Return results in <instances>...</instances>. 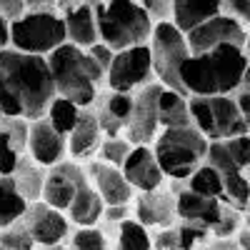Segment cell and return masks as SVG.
Wrapping results in <instances>:
<instances>
[{
    "mask_svg": "<svg viewBox=\"0 0 250 250\" xmlns=\"http://www.w3.org/2000/svg\"><path fill=\"white\" fill-rule=\"evenodd\" d=\"M55 98L48 60L5 48L0 53V115L28 123L45 118Z\"/></svg>",
    "mask_w": 250,
    "mask_h": 250,
    "instance_id": "cell-1",
    "label": "cell"
},
{
    "mask_svg": "<svg viewBox=\"0 0 250 250\" xmlns=\"http://www.w3.org/2000/svg\"><path fill=\"white\" fill-rule=\"evenodd\" d=\"M248 80L245 48L223 45L203 55H190L180 68V88L188 98L233 95Z\"/></svg>",
    "mask_w": 250,
    "mask_h": 250,
    "instance_id": "cell-2",
    "label": "cell"
},
{
    "mask_svg": "<svg viewBox=\"0 0 250 250\" xmlns=\"http://www.w3.org/2000/svg\"><path fill=\"white\" fill-rule=\"evenodd\" d=\"M48 70L53 78V88L58 98L70 100L75 108H93L98 100V83L105 78L93 58L85 50H78L73 45H60L48 58Z\"/></svg>",
    "mask_w": 250,
    "mask_h": 250,
    "instance_id": "cell-3",
    "label": "cell"
},
{
    "mask_svg": "<svg viewBox=\"0 0 250 250\" xmlns=\"http://www.w3.org/2000/svg\"><path fill=\"white\" fill-rule=\"evenodd\" d=\"M98 43L110 48L113 53L148 45L153 23L145 15L140 3L133 0H110V3H93Z\"/></svg>",
    "mask_w": 250,
    "mask_h": 250,
    "instance_id": "cell-4",
    "label": "cell"
},
{
    "mask_svg": "<svg viewBox=\"0 0 250 250\" xmlns=\"http://www.w3.org/2000/svg\"><path fill=\"white\" fill-rule=\"evenodd\" d=\"M150 150L163 178L170 180H188L200 165L205 163L208 140L193 128H168L160 130L150 143Z\"/></svg>",
    "mask_w": 250,
    "mask_h": 250,
    "instance_id": "cell-5",
    "label": "cell"
},
{
    "mask_svg": "<svg viewBox=\"0 0 250 250\" xmlns=\"http://www.w3.org/2000/svg\"><path fill=\"white\" fill-rule=\"evenodd\" d=\"M188 115H190V125L208 143L248 135L250 128V123L238 113L233 95L188 98Z\"/></svg>",
    "mask_w": 250,
    "mask_h": 250,
    "instance_id": "cell-6",
    "label": "cell"
},
{
    "mask_svg": "<svg viewBox=\"0 0 250 250\" xmlns=\"http://www.w3.org/2000/svg\"><path fill=\"white\" fill-rule=\"evenodd\" d=\"M148 50H150L153 78H158V85H163L165 90L185 95L183 88H180V68H183V62L190 58V50L185 45V35L173 23L153 25Z\"/></svg>",
    "mask_w": 250,
    "mask_h": 250,
    "instance_id": "cell-7",
    "label": "cell"
},
{
    "mask_svg": "<svg viewBox=\"0 0 250 250\" xmlns=\"http://www.w3.org/2000/svg\"><path fill=\"white\" fill-rule=\"evenodd\" d=\"M60 45H65V28L58 13H25L10 23V50L48 58Z\"/></svg>",
    "mask_w": 250,
    "mask_h": 250,
    "instance_id": "cell-8",
    "label": "cell"
},
{
    "mask_svg": "<svg viewBox=\"0 0 250 250\" xmlns=\"http://www.w3.org/2000/svg\"><path fill=\"white\" fill-rule=\"evenodd\" d=\"M103 80L110 88V93H120V95H135L140 88L150 85L153 65H150L148 45H138V48L115 53Z\"/></svg>",
    "mask_w": 250,
    "mask_h": 250,
    "instance_id": "cell-9",
    "label": "cell"
},
{
    "mask_svg": "<svg viewBox=\"0 0 250 250\" xmlns=\"http://www.w3.org/2000/svg\"><path fill=\"white\" fill-rule=\"evenodd\" d=\"M163 85L150 83V85L140 88L133 95V108L130 115L125 120V140H128L133 148L135 145H150L155 140V135L160 133L158 125V95H160Z\"/></svg>",
    "mask_w": 250,
    "mask_h": 250,
    "instance_id": "cell-10",
    "label": "cell"
},
{
    "mask_svg": "<svg viewBox=\"0 0 250 250\" xmlns=\"http://www.w3.org/2000/svg\"><path fill=\"white\" fill-rule=\"evenodd\" d=\"M185 45L190 50V55H203V53H210L215 48H223V45L248 48V30L220 13V15L210 18L208 23H203L200 28L188 33Z\"/></svg>",
    "mask_w": 250,
    "mask_h": 250,
    "instance_id": "cell-11",
    "label": "cell"
},
{
    "mask_svg": "<svg viewBox=\"0 0 250 250\" xmlns=\"http://www.w3.org/2000/svg\"><path fill=\"white\" fill-rule=\"evenodd\" d=\"M85 180V170L80 168L73 160H62L55 168L45 170V180H43V193H40V203L53 208V210L62 213L70 208L78 185Z\"/></svg>",
    "mask_w": 250,
    "mask_h": 250,
    "instance_id": "cell-12",
    "label": "cell"
},
{
    "mask_svg": "<svg viewBox=\"0 0 250 250\" xmlns=\"http://www.w3.org/2000/svg\"><path fill=\"white\" fill-rule=\"evenodd\" d=\"M25 225V230L33 240L35 248H50V245H62V240L70 238V223L68 218L53 210L43 203L28 205L25 218L20 220Z\"/></svg>",
    "mask_w": 250,
    "mask_h": 250,
    "instance_id": "cell-13",
    "label": "cell"
},
{
    "mask_svg": "<svg viewBox=\"0 0 250 250\" xmlns=\"http://www.w3.org/2000/svg\"><path fill=\"white\" fill-rule=\"evenodd\" d=\"M58 15L62 18V28H65V43L88 50L98 43V25H95V13L93 3H55Z\"/></svg>",
    "mask_w": 250,
    "mask_h": 250,
    "instance_id": "cell-14",
    "label": "cell"
},
{
    "mask_svg": "<svg viewBox=\"0 0 250 250\" xmlns=\"http://www.w3.org/2000/svg\"><path fill=\"white\" fill-rule=\"evenodd\" d=\"M25 150H28V158L35 165H40L43 170H50V168L62 163V158L68 153V145H65V138L58 135L48 125L45 118H40V120H33L30 128H28Z\"/></svg>",
    "mask_w": 250,
    "mask_h": 250,
    "instance_id": "cell-15",
    "label": "cell"
},
{
    "mask_svg": "<svg viewBox=\"0 0 250 250\" xmlns=\"http://www.w3.org/2000/svg\"><path fill=\"white\" fill-rule=\"evenodd\" d=\"M120 173H123L125 183H128L133 190H140V193L160 190L163 183H165L150 145H135V148L130 150V155L125 158Z\"/></svg>",
    "mask_w": 250,
    "mask_h": 250,
    "instance_id": "cell-16",
    "label": "cell"
},
{
    "mask_svg": "<svg viewBox=\"0 0 250 250\" xmlns=\"http://www.w3.org/2000/svg\"><path fill=\"white\" fill-rule=\"evenodd\" d=\"M88 183L93 185V190L98 193V198L103 200V205H128L135 198V190L125 183L123 173L118 168H110V165L100 163V160H90L88 165Z\"/></svg>",
    "mask_w": 250,
    "mask_h": 250,
    "instance_id": "cell-17",
    "label": "cell"
},
{
    "mask_svg": "<svg viewBox=\"0 0 250 250\" xmlns=\"http://www.w3.org/2000/svg\"><path fill=\"white\" fill-rule=\"evenodd\" d=\"M223 213V203L213 198H203L190 190H180L175 195V215L183 218L188 225L200 228V230H210L215 223L220 220Z\"/></svg>",
    "mask_w": 250,
    "mask_h": 250,
    "instance_id": "cell-18",
    "label": "cell"
},
{
    "mask_svg": "<svg viewBox=\"0 0 250 250\" xmlns=\"http://www.w3.org/2000/svg\"><path fill=\"white\" fill-rule=\"evenodd\" d=\"M135 215L143 228H170L175 215V195L165 190L140 193L135 200Z\"/></svg>",
    "mask_w": 250,
    "mask_h": 250,
    "instance_id": "cell-19",
    "label": "cell"
},
{
    "mask_svg": "<svg viewBox=\"0 0 250 250\" xmlns=\"http://www.w3.org/2000/svg\"><path fill=\"white\" fill-rule=\"evenodd\" d=\"M100 135L103 133H100V125H98V118H95L93 108H83L73 133L65 138V145H68V153H70L73 163L90 158L100 145Z\"/></svg>",
    "mask_w": 250,
    "mask_h": 250,
    "instance_id": "cell-20",
    "label": "cell"
},
{
    "mask_svg": "<svg viewBox=\"0 0 250 250\" xmlns=\"http://www.w3.org/2000/svg\"><path fill=\"white\" fill-rule=\"evenodd\" d=\"M215 15H220V0H173L170 23L188 35Z\"/></svg>",
    "mask_w": 250,
    "mask_h": 250,
    "instance_id": "cell-21",
    "label": "cell"
},
{
    "mask_svg": "<svg viewBox=\"0 0 250 250\" xmlns=\"http://www.w3.org/2000/svg\"><path fill=\"white\" fill-rule=\"evenodd\" d=\"M103 210H105V205H103V200L98 198V193L93 190V185L88 183V175L85 180H83L78 185L75 190V198L68 208V223L78 225V228H95V223L103 218Z\"/></svg>",
    "mask_w": 250,
    "mask_h": 250,
    "instance_id": "cell-22",
    "label": "cell"
},
{
    "mask_svg": "<svg viewBox=\"0 0 250 250\" xmlns=\"http://www.w3.org/2000/svg\"><path fill=\"white\" fill-rule=\"evenodd\" d=\"M13 183H15V190L23 195V200L28 205L40 203V193H43V180H45V170L35 165L30 158L20 155L15 170H13Z\"/></svg>",
    "mask_w": 250,
    "mask_h": 250,
    "instance_id": "cell-23",
    "label": "cell"
},
{
    "mask_svg": "<svg viewBox=\"0 0 250 250\" xmlns=\"http://www.w3.org/2000/svg\"><path fill=\"white\" fill-rule=\"evenodd\" d=\"M158 125L163 130H168V128H188V125H190L188 98L163 88L160 95H158Z\"/></svg>",
    "mask_w": 250,
    "mask_h": 250,
    "instance_id": "cell-24",
    "label": "cell"
},
{
    "mask_svg": "<svg viewBox=\"0 0 250 250\" xmlns=\"http://www.w3.org/2000/svg\"><path fill=\"white\" fill-rule=\"evenodd\" d=\"M28 203L15 190L13 178H0V230L15 225L25 218Z\"/></svg>",
    "mask_w": 250,
    "mask_h": 250,
    "instance_id": "cell-25",
    "label": "cell"
},
{
    "mask_svg": "<svg viewBox=\"0 0 250 250\" xmlns=\"http://www.w3.org/2000/svg\"><path fill=\"white\" fill-rule=\"evenodd\" d=\"M195 195H203V198H213V200H220V203H228L225 200V193H223V178L220 173H215L210 165H200V168L188 178V188Z\"/></svg>",
    "mask_w": 250,
    "mask_h": 250,
    "instance_id": "cell-26",
    "label": "cell"
},
{
    "mask_svg": "<svg viewBox=\"0 0 250 250\" xmlns=\"http://www.w3.org/2000/svg\"><path fill=\"white\" fill-rule=\"evenodd\" d=\"M78 115H80V108H75L70 100L65 98H53V103L48 105V113H45V120L48 125L62 138H68L75 128V123H78Z\"/></svg>",
    "mask_w": 250,
    "mask_h": 250,
    "instance_id": "cell-27",
    "label": "cell"
},
{
    "mask_svg": "<svg viewBox=\"0 0 250 250\" xmlns=\"http://www.w3.org/2000/svg\"><path fill=\"white\" fill-rule=\"evenodd\" d=\"M118 248L120 250H153L148 228H143L138 220H125L118 228Z\"/></svg>",
    "mask_w": 250,
    "mask_h": 250,
    "instance_id": "cell-28",
    "label": "cell"
},
{
    "mask_svg": "<svg viewBox=\"0 0 250 250\" xmlns=\"http://www.w3.org/2000/svg\"><path fill=\"white\" fill-rule=\"evenodd\" d=\"M223 193L228 205H235V210H245L248 208V198H250V183L245 173H230L223 175Z\"/></svg>",
    "mask_w": 250,
    "mask_h": 250,
    "instance_id": "cell-29",
    "label": "cell"
},
{
    "mask_svg": "<svg viewBox=\"0 0 250 250\" xmlns=\"http://www.w3.org/2000/svg\"><path fill=\"white\" fill-rule=\"evenodd\" d=\"M130 150H133V145L125 138H105V140H100V145H98V155H100L98 160L120 170L125 158L130 155Z\"/></svg>",
    "mask_w": 250,
    "mask_h": 250,
    "instance_id": "cell-30",
    "label": "cell"
},
{
    "mask_svg": "<svg viewBox=\"0 0 250 250\" xmlns=\"http://www.w3.org/2000/svg\"><path fill=\"white\" fill-rule=\"evenodd\" d=\"M70 250H110L100 228H78L70 235Z\"/></svg>",
    "mask_w": 250,
    "mask_h": 250,
    "instance_id": "cell-31",
    "label": "cell"
},
{
    "mask_svg": "<svg viewBox=\"0 0 250 250\" xmlns=\"http://www.w3.org/2000/svg\"><path fill=\"white\" fill-rule=\"evenodd\" d=\"M0 128L5 130V135L10 138L13 148L18 150V155L25 153V145H28V128L30 123L23 118H0Z\"/></svg>",
    "mask_w": 250,
    "mask_h": 250,
    "instance_id": "cell-32",
    "label": "cell"
},
{
    "mask_svg": "<svg viewBox=\"0 0 250 250\" xmlns=\"http://www.w3.org/2000/svg\"><path fill=\"white\" fill-rule=\"evenodd\" d=\"M0 248L5 250H33V240L25 230L23 223H15L10 228H5V230H0Z\"/></svg>",
    "mask_w": 250,
    "mask_h": 250,
    "instance_id": "cell-33",
    "label": "cell"
},
{
    "mask_svg": "<svg viewBox=\"0 0 250 250\" xmlns=\"http://www.w3.org/2000/svg\"><path fill=\"white\" fill-rule=\"evenodd\" d=\"M240 210H235V208H228V205H223V213H220V220L215 223V228H213V235H215V240H230L238 230H240Z\"/></svg>",
    "mask_w": 250,
    "mask_h": 250,
    "instance_id": "cell-34",
    "label": "cell"
},
{
    "mask_svg": "<svg viewBox=\"0 0 250 250\" xmlns=\"http://www.w3.org/2000/svg\"><path fill=\"white\" fill-rule=\"evenodd\" d=\"M223 145H225L228 155H230L233 165H235L240 173H245L248 165H250V138L248 135L230 138V140H223Z\"/></svg>",
    "mask_w": 250,
    "mask_h": 250,
    "instance_id": "cell-35",
    "label": "cell"
},
{
    "mask_svg": "<svg viewBox=\"0 0 250 250\" xmlns=\"http://www.w3.org/2000/svg\"><path fill=\"white\" fill-rule=\"evenodd\" d=\"M18 160H20L18 150L13 148V143L5 135V130L0 128V178H10L13 170H15V165H18Z\"/></svg>",
    "mask_w": 250,
    "mask_h": 250,
    "instance_id": "cell-36",
    "label": "cell"
},
{
    "mask_svg": "<svg viewBox=\"0 0 250 250\" xmlns=\"http://www.w3.org/2000/svg\"><path fill=\"white\" fill-rule=\"evenodd\" d=\"M145 15L153 25H160V23H170L173 18V0H145L140 3Z\"/></svg>",
    "mask_w": 250,
    "mask_h": 250,
    "instance_id": "cell-37",
    "label": "cell"
},
{
    "mask_svg": "<svg viewBox=\"0 0 250 250\" xmlns=\"http://www.w3.org/2000/svg\"><path fill=\"white\" fill-rule=\"evenodd\" d=\"M220 13L228 15L230 20H235L238 25H243L248 30V23H250V0H225V3H220Z\"/></svg>",
    "mask_w": 250,
    "mask_h": 250,
    "instance_id": "cell-38",
    "label": "cell"
},
{
    "mask_svg": "<svg viewBox=\"0 0 250 250\" xmlns=\"http://www.w3.org/2000/svg\"><path fill=\"white\" fill-rule=\"evenodd\" d=\"M155 250H180V240H178V228H163V230L150 238Z\"/></svg>",
    "mask_w": 250,
    "mask_h": 250,
    "instance_id": "cell-39",
    "label": "cell"
},
{
    "mask_svg": "<svg viewBox=\"0 0 250 250\" xmlns=\"http://www.w3.org/2000/svg\"><path fill=\"white\" fill-rule=\"evenodd\" d=\"M25 15V3L23 0H0V18L5 20V23H15Z\"/></svg>",
    "mask_w": 250,
    "mask_h": 250,
    "instance_id": "cell-40",
    "label": "cell"
},
{
    "mask_svg": "<svg viewBox=\"0 0 250 250\" xmlns=\"http://www.w3.org/2000/svg\"><path fill=\"white\" fill-rule=\"evenodd\" d=\"M85 53H88V55L93 58V62H95V65H98V68H100L103 73L108 70V65H110V60H113V55H115V53H113L110 48H105V45H103V43H95V45H93V48H88Z\"/></svg>",
    "mask_w": 250,
    "mask_h": 250,
    "instance_id": "cell-41",
    "label": "cell"
},
{
    "mask_svg": "<svg viewBox=\"0 0 250 250\" xmlns=\"http://www.w3.org/2000/svg\"><path fill=\"white\" fill-rule=\"evenodd\" d=\"M130 215V208L128 205H110L103 210V218H105L108 223H125Z\"/></svg>",
    "mask_w": 250,
    "mask_h": 250,
    "instance_id": "cell-42",
    "label": "cell"
},
{
    "mask_svg": "<svg viewBox=\"0 0 250 250\" xmlns=\"http://www.w3.org/2000/svg\"><path fill=\"white\" fill-rule=\"evenodd\" d=\"M25 13H58L53 0H25Z\"/></svg>",
    "mask_w": 250,
    "mask_h": 250,
    "instance_id": "cell-43",
    "label": "cell"
},
{
    "mask_svg": "<svg viewBox=\"0 0 250 250\" xmlns=\"http://www.w3.org/2000/svg\"><path fill=\"white\" fill-rule=\"evenodd\" d=\"M208 250H240V248H238L235 240L230 238V240H213L210 245H208Z\"/></svg>",
    "mask_w": 250,
    "mask_h": 250,
    "instance_id": "cell-44",
    "label": "cell"
},
{
    "mask_svg": "<svg viewBox=\"0 0 250 250\" xmlns=\"http://www.w3.org/2000/svg\"><path fill=\"white\" fill-rule=\"evenodd\" d=\"M8 40H10V25L0 18V53L8 48Z\"/></svg>",
    "mask_w": 250,
    "mask_h": 250,
    "instance_id": "cell-45",
    "label": "cell"
},
{
    "mask_svg": "<svg viewBox=\"0 0 250 250\" xmlns=\"http://www.w3.org/2000/svg\"><path fill=\"white\" fill-rule=\"evenodd\" d=\"M33 250H68L65 245H50V248H33Z\"/></svg>",
    "mask_w": 250,
    "mask_h": 250,
    "instance_id": "cell-46",
    "label": "cell"
},
{
    "mask_svg": "<svg viewBox=\"0 0 250 250\" xmlns=\"http://www.w3.org/2000/svg\"><path fill=\"white\" fill-rule=\"evenodd\" d=\"M0 118H3V115H0Z\"/></svg>",
    "mask_w": 250,
    "mask_h": 250,
    "instance_id": "cell-47",
    "label": "cell"
}]
</instances>
